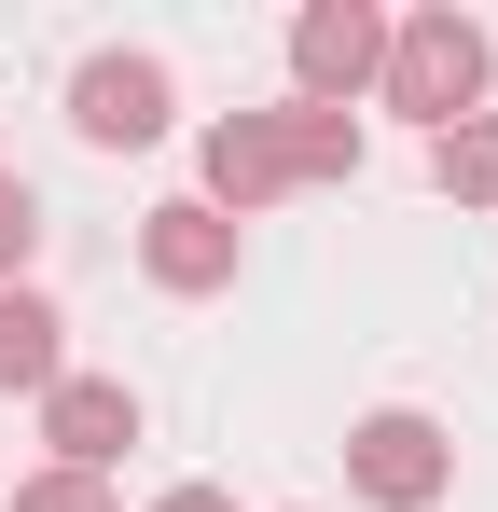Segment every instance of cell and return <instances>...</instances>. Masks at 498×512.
Masks as SVG:
<instances>
[{
	"label": "cell",
	"instance_id": "6da1fadb",
	"mask_svg": "<svg viewBox=\"0 0 498 512\" xmlns=\"http://www.w3.org/2000/svg\"><path fill=\"white\" fill-rule=\"evenodd\" d=\"M485 70L498 42L443 0V14H415L402 42H388V111H415V125H457V111H485Z\"/></svg>",
	"mask_w": 498,
	"mask_h": 512
},
{
	"label": "cell",
	"instance_id": "7a4b0ae2",
	"mask_svg": "<svg viewBox=\"0 0 498 512\" xmlns=\"http://www.w3.org/2000/svg\"><path fill=\"white\" fill-rule=\"evenodd\" d=\"M346 471H360V499L429 512L443 485H457V443H443L429 416H360V429H346Z\"/></svg>",
	"mask_w": 498,
	"mask_h": 512
},
{
	"label": "cell",
	"instance_id": "3957f363",
	"mask_svg": "<svg viewBox=\"0 0 498 512\" xmlns=\"http://www.w3.org/2000/svg\"><path fill=\"white\" fill-rule=\"evenodd\" d=\"M291 70H305V111H346V97L388 70V28L360 0H319V14H291Z\"/></svg>",
	"mask_w": 498,
	"mask_h": 512
},
{
	"label": "cell",
	"instance_id": "277c9868",
	"mask_svg": "<svg viewBox=\"0 0 498 512\" xmlns=\"http://www.w3.org/2000/svg\"><path fill=\"white\" fill-rule=\"evenodd\" d=\"M70 125L97 139V153H139V139H166V56H83Z\"/></svg>",
	"mask_w": 498,
	"mask_h": 512
},
{
	"label": "cell",
	"instance_id": "5b68a950",
	"mask_svg": "<svg viewBox=\"0 0 498 512\" xmlns=\"http://www.w3.org/2000/svg\"><path fill=\"white\" fill-rule=\"evenodd\" d=\"M42 429H56V471H111L139 443V388L125 374H56L42 388Z\"/></svg>",
	"mask_w": 498,
	"mask_h": 512
},
{
	"label": "cell",
	"instance_id": "8992f818",
	"mask_svg": "<svg viewBox=\"0 0 498 512\" xmlns=\"http://www.w3.org/2000/svg\"><path fill=\"white\" fill-rule=\"evenodd\" d=\"M139 263H153L166 291H222V277H236V222H222V208H153Z\"/></svg>",
	"mask_w": 498,
	"mask_h": 512
},
{
	"label": "cell",
	"instance_id": "52a82bcc",
	"mask_svg": "<svg viewBox=\"0 0 498 512\" xmlns=\"http://www.w3.org/2000/svg\"><path fill=\"white\" fill-rule=\"evenodd\" d=\"M277 125H263V111H236V125H208V194H194V208H222V222H249V208H263V194H277Z\"/></svg>",
	"mask_w": 498,
	"mask_h": 512
},
{
	"label": "cell",
	"instance_id": "ba28073f",
	"mask_svg": "<svg viewBox=\"0 0 498 512\" xmlns=\"http://www.w3.org/2000/svg\"><path fill=\"white\" fill-rule=\"evenodd\" d=\"M277 125V167L291 180H346L360 167V111H263Z\"/></svg>",
	"mask_w": 498,
	"mask_h": 512
},
{
	"label": "cell",
	"instance_id": "9c48e42d",
	"mask_svg": "<svg viewBox=\"0 0 498 512\" xmlns=\"http://www.w3.org/2000/svg\"><path fill=\"white\" fill-rule=\"evenodd\" d=\"M0 388H56V305L0 291Z\"/></svg>",
	"mask_w": 498,
	"mask_h": 512
},
{
	"label": "cell",
	"instance_id": "30bf717a",
	"mask_svg": "<svg viewBox=\"0 0 498 512\" xmlns=\"http://www.w3.org/2000/svg\"><path fill=\"white\" fill-rule=\"evenodd\" d=\"M429 167H443L457 208H498V125H443V153H429Z\"/></svg>",
	"mask_w": 498,
	"mask_h": 512
},
{
	"label": "cell",
	"instance_id": "8fae6325",
	"mask_svg": "<svg viewBox=\"0 0 498 512\" xmlns=\"http://www.w3.org/2000/svg\"><path fill=\"white\" fill-rule=\"evenodd\" d=\"M14 512H111V485H97V471H28Z\"/></svg>",
	"mask_w": 498,
	"mask_h": 512
},
{
	"label": "cell",
	"instance_id": "7c38bea8",
	"mask_svg": "<svg viewBox=\"0 0 498 512\" xmlns=\"http://www.w3.org/2000/svg\"><path fill=\"white\" fill-rule=\"evenodd\" d=\"M42 250V194L28 180H0V291H14V263Z\"/></svg>",
	"mask_w": 498,
	"mask_h": 512
},
{
	"label": "cell",
	"instance_id": "4fadbf2b",
	"mask_svg": "<svg viewBox=\"0 0 498 512\" xmlns=\"http://www.w3.org/2000/svg\"><path fill=\"white\" fill-rule=\"evenodd\" d=\"M153 512H236V499H222V485H166Z\"/></svg>",
	"mask_w": 498,
	"mask_h": 512
}]
</instances>
